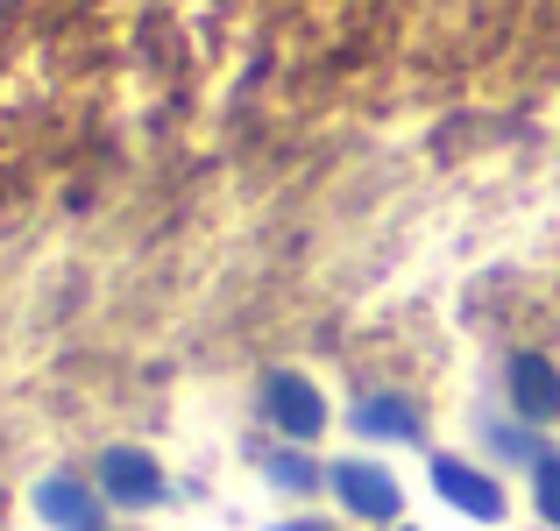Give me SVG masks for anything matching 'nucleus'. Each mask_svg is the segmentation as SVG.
Wrapping results in <instances>:
<instances>
[{
    "label": "nucleus",
    "instance_id": "obj_4",
    "mask_svg": "<svg viewBox=\"0 0 560 531\" xmlns=\"http://www.w3.org/2000/svg\"><path fill=\"white\" fill-rule=\"evenodd\" d=\"M433 489L447 496L454 510H468L476 524H497V518H504V489H497V482L482 475V468L454 461V453H440V461H433Z\"/></svg>",
    "mask_w": 560,
    "mask_h": 531
},
{
    "label": "nucleus",
    "instance_id": "obj_5",
    "mask_svg": "<svg viewBox=\"0 0 560 531\" xmlns=\"http://www.w3.org/2000/svg\"><path fill=\"white\" fill-rule=\"evenodd\" d=\"M504 382H511V404H518V418H533V425L560 418V368L547 362V354H511Z\"/></svg>",
    "mask_w": 560,
    "mask_h": 531
},
{
    "label": "nucleus",
    "instance_id": "obj_1",
    "mask_svg": "<svg viewBox=\"0 0 560 531\" xmlns=\"http://www.w3.org/2000/svg\"><path fill=\"white\" fill-rule=\"evenodd\" d=\"M327 482L348 504V518H362V524H390L397 510H405V489H397L390 468H376V461H334Z\"/></svg>",
    "mask_w": 560,
    "mask_h": 531
},
{
    "label": "nucleus",
    "instance_id": "obj_11",
    "mask_svg": "<svg viewBox=\"0 0 560 531\" xmlns=\"http://www.w3.org/2000/svg\"><path fill=\"white\" fill-rule=\"evenodd\" d=\"M405 531H411V524H405Z\"/></svg>",
    "mask_w": 560,
    "mask_h": 531
},
{
    "label": "nucleus",
    "instance_id": "obj_8",
    "mask_svg": "<svg viewBox=\"0 0 560 531\" xmlns=\"http://www.w3.org/2000/svg\"><path fill=\"white\" fill-rule=\"evenodd\" d=\"M270 482H277V489H291V496H305L319 482V468L305 461V453H270Z\"/></svg>",
    "mask_w": 560,
    "mask_h": 531
},
{
    "label": "nucleus",
    "instance_id": "obj_6",
    "mask_svg": "<svg viewBox=\"0 0 560 531\" xmlns=\"http://www.w3.org/2000/svg\"><path fill=\"white\" fill-rule=\"evenodd\" d=\"M36 510H43V524H57V531H100V504H93V489L85 482H71V475H50L36 489Z\"/></svg>",
    "mask_w": 560,
    "mask_h": 531
},
{
    "label": "nucleus",
    "instance_id": "obj_7",
    "mask_svg": "<svg viewBox=\"0 0 560 531\" xmlns=\"http://www.w3.org/2000/svg\"><path fill=\"white\" fill-rule=\"evenodd\" d=\"M348 425L370 439H419V411L405 404V397H362L355 411H348Z\"/></svg>",
    "mask_w": 560,
    "mask_h": 531
},
{
    "label": "nucleus",
    "instance_id": "obj_10",
    "mask_svg": "<svg viewBox=\"0 0 560 531\" xmlns=\"http://www.w3.org/2000/svg\"><path fill=\"white\" fill-rule=\"evenodd\" d=\"M277 531H319V524H313V518H299V524H277Z\"/></svg>",
    "mask_w": 560,
    "mask_h": 531
},
{
    "label": "nucleus",
    "instance_id": "obj_9",
    "mask_svg": "<svg viewBox=\"0 0 560 531\" xmlns=\"http://www.w3.org/2000/svg\"><path fill=\"white\" fill-rule=\"evenodd\" d=\"M539 518L560 531V461H553V453L539 461Z\"/></svg>",
    "mask_w": 560,
    "mask_h": 531
},
{
    "label": "nucleus",
    "instance_id": "obj_3",
    "mask_svg": "<svg viewBox=\"0 0 560 531\" xmlns=\"http://www.w3.org/2000/svg\"><path fill=\"white\" fill-rule=\"evenodd\" d=\"M100 496L121 504V510H150L156 496H164V468L142 447H107V461H100Z\"/></svg>",
    "mask_w": 560,
    "mask_h": 531
},
{
    "label": "nucleus",
    "instance_id": "obj_2",
    "mask_svg": "<svg viewBox=\"0 0 560 531\" xmlns=\"http://www.w3.org/2000/svg\"><path fill=\"white\" fill-rule=\"evenodd\" d=\"M262 411H270V425L284 439H319V425H327V404H319V390L305 376H291V368H277V376H262Z\"/></svg>",
    "mask_w": 560,
    "mask_h": 531
}]
</instances>
